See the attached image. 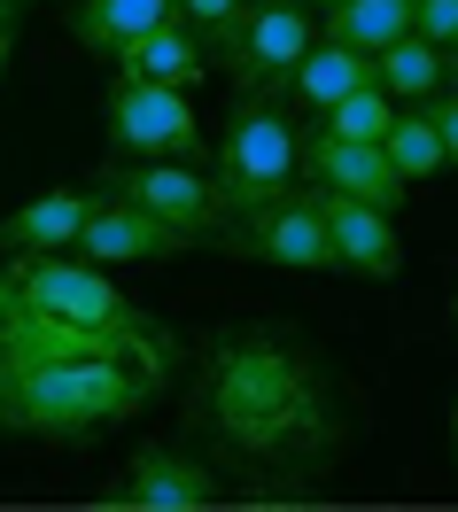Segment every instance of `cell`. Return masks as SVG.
I'll use <instances>...</instances> for the list:
<instances>
[{
    "label": "cell",
    "instance_id": "obj_1",
    "mask_svg": "<svg viewBox=\"0 0 458 512\" xmlns=\"http://www.w3.org/2000/svg\"><path fill=\"white\" fill-rule=\"evenodd\" d=\"M179 342L101 264L24 249L0 264V435L86 443L171 388Z\"/></svg>",
    "mask_w": 458,
    "mask_h": 512
},
{
    "label": "cell",
    "instance_id": "obj_2",
    "mask_svg": "<svg viewBox=\"0 0 458 512\" xmlns=\"http://www.w3.org/2000/svg\"><path fill=\"white\" fill-rule=\"evenodd\" d=\"M187 419L233 474L272 481L264 497H288L295 481L327 474L350 435L327 365L288 334H226L195 373Z\"/></svg>",
    "mask_w": 458,
    "mask_h": 512
},
{
    "label": "cell",
    "instance_id": "obj_3",
    "mask_svg": "<svg viewBox=\"0 0 458 512\" xmlns=\"http://www.w3.org/2000/svg\"><path fill=\"white\" fill-rule=\"evenodd\" d=\"M295 163H303V140L295 125L272 109V101H249L233 132L218 140V194H226V210H264V202H280L295 194Z\"/></svg>",
    "mask_w": 458,
    "mask_h": 512
},
{
    "label": "cell",
    "instance_id": "obj_4",
    "mask_svg": "<svg viewBox=\"0 0 458 512\" xmlns=\"http://www.w3.org/2000/svg\"><path fill=\"white\" fill-rule=\"evenodd\" d=\"M101 117H109V140L125 148V156H202V125L195 109H187V86H156V78H117L109 101H101Z\"/></svg>",
    "mask_w": 458,
    "mask_h": 512
},
{
    "label": "cell",
    "instance_id": "obj_5",
    "mask_svg": "<svg viewBox=\"0 0 458 512\" xmlns=\"http://www.w3.org/2000/svg\"><path fill=\"white\" fill-rule=\"evenodd\" d=\"M311 16H303V0H241V16L218 24V47H226V63L241 86H272V78H288L303 63V47H311Z\"/></svg>",
    "mask_w": 458,
    "mask_h": 512
},
{
    "label": "cell",
    "instance_id": "obj_6",
    "mask_svg": "<svg viewBox=\"0 0 458 512\" xmlns=\"http://www.w3.org/2000/svg\"><path fill=\"white\" fill-rule=\"evenodd\" d=\"M226 249L257 256V264H280V272H342L327 241V218H319V194H280L264 210H241V233Z\"/></svg>",
    "mask_w": 458,
    "mask_h": 512
},
{
    "label": "cell",
    "instance_id": "obj_7",
    "mask_svg": "<svg viewBox=\"0 0 458 512\" xmlns=\"http://www.w3.org/2000/svg\"><path fill=\"white\" fill-rule=\"evenodd\" d=\"M117 194H125V202H140V210H156V218H171L179 233H195V241L233 225L218 179H202L187 156H148L140 171H117Z\"/></svg>",
    "mask_w": 458,
    "mask_h": 512
},
{
    "label": "cell",
    "instance_id": "obj_8",
    "mask_svg": "<svg viewBox=\"0 0 458 512\" xmlns=\"http://www.w3.org/2000/svg\"><path fill=\"white\" fill-rule=\"evenodd\" d=\"M195 249V233H179L171 218H156V210H140V202H94L86 210V225H78V241H70V256H86V264H101V272H117V264H156V256H179Z\"/></svg>",
    "mask_w": 458,
    "mask_h": 512
},
{
    "label": "cell",
    "instance_id": "obj_9",
    "mask_svg": "<svg viewBox=\"0 0 458 512\" xmlns=\"http://www.w3.org/2000/svg\"><path fill=\"white\" fill-rule=\"evenodd\" d=\"M117 505H132V512H210V505H226V489H218V466L179 458L164 443H140L132 466H125Z\"/></svg>",
    "mask_w": 458,
    "mask_h": 512
},
{
    "label": "cell",
    "instance_id": "obj_10",
    "mask_svg": "<svg viewBox=\"0 0 458 512\" xmlns=\"http://www.w3.org/2000/svg\"><path fill=\"white\" fill-rule=\"evenodd\" d=\"M319 218H327V241H334V264H342V272H358V280H396V272H404L396 210H373L358 194L319 187Z\"/></svg>",
    "mask_w": 458,
    "mask_h": 512
},
{
    "label": "cell",
    "instance_id": "obj_11",
    "mask_svg": "<svg viewBox=\"0 0 458 512\" xmlns=\"http://www.w3.org/2000/svg\"><path fill=\"white\" fill-rule=\"evenodd\" d=\"M303 171L319 179V187L334 194H358V202H373V210H396L404 202V179L389 171V156H381V140H342V132H311L303 140Z\"/></svg>",
    "mask_w": 458,
    "mask_h": 512
},
{
    "label": "cell",
    "instance_id": "obj_12",
    "mask_svg": "<svg viewBox=\"0 0 458 512\" xmlns=\"http://www.w3.org/2000/svg\"><path fill=\"white\" fill-rule=\"evenodd\" d=\"M125 78H156V86H195L202 70H210V47L187 16H164V24H148V32H132L109 47Z\"/></svg>",
    "mask_w": 458,
    "mask_h": 512
},
{
    "label": "cell",
    "instance_id": "obj_13",
    "mask_svg": "<svg viewBox=\"0 0 458 512\" xmlns=\"http://www.w3.org/2000/svg\"><path fill=\"white\" fill-rule=\"evenodd\" d=\"M94 210V194L78 187H55V194H32L24 210H8L0 218V256H24V249H70L78 241V225Z\"/></svg>",
    "mask_w": 458,
    "mask_h": 512
},
{
    "label": "cell",
    "instance_id": "obj_14",
    "mask_svg": "<svg viewBox=\"0 0 458 512\" xmlns=\"http://www.w3.org/2000/svg\"><path fill=\"white\" fill-rule=\"evenodd\" d=\"M373 78V55H358V47H342V39H311L303 47V63L288 70V86L303 109H327V101H342L350 86H365Z\"/></svg>",
    "mask_w": 458,
    "mask_h": 512
},
{
    "label": "cell",
    "instance_id": "obj_15",
    "mask_svg": "<svg viewBox=\"0 0 458 512\" xmlns=\"http://www.w3.org/2000/svg\"><path fill=\"white\" fill-rule=\"evenodd\" d=\"M373 78H381V94L389 101H427L443 94V47L420 32H396L381 55H373Z\"/></svg>",
    "mask_w": 458,
    "mask_h": 512
},
{
    "label": "cell",
    "instance_id": "obj_16",
    "mask_svg": "<svg viewBox=\"0 0 458 512\" xmlns=\"http://www.w3.org/2000/svg\"><path fill=\"white\" fill-rule=\"evenodd\" d=\"M164 16H179V0H78V8H70V32H78V47L109 55L117 39L148 32V24H164Z\"/></svg>",
    "mask_w": 458,
    "mask_h": 512
},
{
    "label": "cell",
    "instance_id": "obj_17",
    "mask_svg": "<svg viewBox=\"0 0 458 512\" xmlns=\"http://www.w3.org/2000/svg\"><path fill=\"white\" fill-rule=\"evenodd\" d=\"M412 8H420V0H334L327 8V39L358 47V55H381L396 32H412Z\"/></svg>",
    "mask_w": 458,
    "mask_h": 512
},
{
    "label": "cell",
    "instance_id": "obj_18",
    "mask_svg": "<svg viewBox=\"0 0 458 512\" xmlns=\"http://www.w3.org/2000/svg\"><path fill=\"white\" fill-rule=\"evenodd\" d=\"M381 156H389V171L404 179V187L443 171V140H435V117H427V101H412V117H389V132H381Z\"/></svg>",
    "mask_w": 458,
    "mask_h": 512
},
{
    "label": "cell",
    "instance_id": "obj_19",
    "mask_svg": "<svg viewBox=\"0 0 458 512\" xmlns=\"http://www.w3.org/2000/svg\"><path fill=\"white\" fill-rule=\"evenodd\" d=\"M319 117H327L319 132H342V140H381V132H389V117H396V101L381 94V78H365V86H350L342 101H327Z\"/></svg>",
    "mask_w": 458,
    "mask_h": 512
},
{
    "label": "cell",
    "instance_id": "obj_20",
    "mask_svg": "<svg viewBox=\"0 0 458 512\" xmlns=\"http://www.w3.org/2000/svg\"><path fill=\"white\" fill-rule=\"evenodd\" d=\"M412 32L435 39V47H458V0H420L412 8Z\"/></svg>",
    "mask_w": 458,
    "mask_h": 512
},
{
    "label": "cell",
    "instance_id": "obj_21",
    "mask_svg": "<svg viewBox=\"0 0 458 512\" xmlns=\"http://www.w3.org/2000/svg\"><path fill=\"white\" fill-rule=\"evenodd\" d=\"M427 117H435V140H443V171H458V94H427Z\"/></svg>",
    "mask_w": 458,
    "mask_h": 512
},
{
    "label": "cell",
    "instance_id": "obj_22",
    "mask_svg": "<svg viewBox=\"0 0 458 512\" xmlns=\"http://www.w3.org/2000/svg\"><path fill=\"white\" fill-rule=\"evenodd\" d=\"M179 16H187V24H202V32H218V24H233V16H241V0H179Z\"/></svg>",
    "mask_w": 458,
    "mask_h": 512
},
{
    "label": "cell",
    "instance_id": "obj_23",
    "mask_svg": "<svg viewBox=\"0 0 458 512\" xmlns=\"http://www.w3.org/2000/svg\"><path fill=\"white\" fill-rule=\"evenodd\" d=\"M443 86L458 94V47H443Z\"/></svg>",
    "mask_w": 458,
    "mask_h": 512
},
{
    "label": "cell",
    "instance_id": "obj_24",
    "mask_svg": "<svg viewBox=\"0 0 458 512\" xmlns=\"http://www.w3.org/2000/svg\"><path fill=\"white\" fill-rule=\"evenodd\" d=\"M451 466H458V396H451Z\"/></svg>",
    "mask_w": 458,
    "mask_h": 512
},
{
    "label": "cell",
    "instance_id": "obj_25",
    "mask_svg": "<svg viewBox=\"0 0 458 512\" xmlns=\"http://www.w3.org/2000/svg\"><path fill=\"white\" fill-rule=\"evenodd\" d=\"M8 55H16V47H8V32H0V78H8Z\"/></svg>",
    "mask_w": 458,
    "mask_h": 512
},
{
    "label": "cell",
    "instance_id": "obj_26",
    "mask_svg": "<svg viewBox=\"0 0 458 512\" xmlns=\"http://www.w3.org/2000/svg\"><path fill=\"white\" fill-rule=\"evenodd\" d=\"M8 24H16V8H8V0H0V32H8Z\"/></svg>",
    "mask_w": 458,
    "mask_h": 512
},
{
    "label": "cell",
    "instance_id": "obj_27",
    "mask_svg": "<svg viewBox=\"0 0 458 512\" xmlns=\"http://www.w3.org/2000/svg\"><path fill=\"white\" fill-rule=\"evenodd\" d=\"M8 8H32V0H8Z\"/></svg>",
    "mask_w": 458,
    "mask_h": 512
},
{
    "label": "cell",
    "instance_id": "obj_28",
    "mask_svg": "<svg viewBox=\"0 0 458 512\" xmlns=\"http://www.w3.org/2000/svg\"><path fill=\"white\" fill-rule=\"evenodd\" d=\"M311 8H334V0H311Z\"/></svg>",
    "mask_w": 458,
    "mask_h": 512
},
{
    "label": "cell",
    "instance_id": "obj_29",
    "mask_svg": "<svg viewBox=\"0 0 458 512\" xmlns=\"http://www.w3.org/2000/svg\"><path fill=\"white\" fill-rule=\"evenodd\" d=\"M451 319H458V311H451Z\"/></svg>",
    "mask_w": 458,
    "mask_h": 512
}]
</instances>
